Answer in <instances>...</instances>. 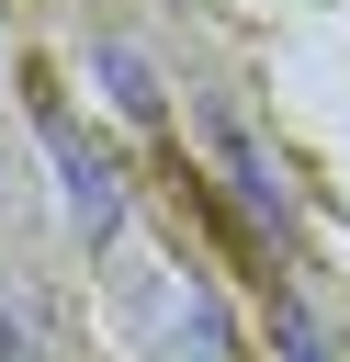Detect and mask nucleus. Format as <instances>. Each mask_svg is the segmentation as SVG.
<instances>
[{
	"instance_id": "f257e3e1",
	"label": "nucleus",
	"mask_w": 350,
	"mask_h": 362,
	"mask_svg": "<svg viewBox=\"0 0 350 362\" xmlns=\"http://www.w3.org/2000/svg\"><path fill=\"white\" fill-rule=\"evenodd\" d=\"M124 317H135L147 362H226V317H215L181 272H147V283L124 294Z\"/></svg>"
},
{
	"instance_id": "f03ea898",
	"label": "nucleus",
	"mask_w": 350,
	"mask_h": 362,
	"mask_svg": "<svg viewBox=\"0 0 350 362\" xmlns=\"http://www.w3.org/2000/svg\"><path fill=\"white\" fill-rule=\"evenodd\" d=\"M45 147H56V181H68V215H79V238H113V226H124V192H113V170L79 147V124H68V113H45Z\"/></svg>"
},
{
	"instance_id": "7ed1b4c3",
	"label": "nucleus",
	"mask_w": 350,
	"mask_h": 362,
	"mask_svg": "<svg viewBox=\"0 0 350 362\" xmlns=\"http://www.w3.org/2000/svg\"><path fill=\"white\" fill-rule=\"evenodd\" d=\"M203 136H215V158H226V181H237V204H248V215H271V226H282V215H294V192H282V170H271V158H260V147H248V124H237V113H226V102H215V113H203Z\"/></svg>"
},
{
	"instance_id": "20e7f679",
	"label": "nucleus",
	"mask_w": 350,
	"mask_h": 362,
	"mask_svg": "<svg viewBox=\"0 0 350 362\" xmlns=\"http://www.w3.org/2000/svg\"><path fill=\"white\" fill-rule=\"evenodd\" d=\"M102 90H113L124 113H158V90H147V68H135L124 45H102Z\"/></svg>"
}]
</instances>
